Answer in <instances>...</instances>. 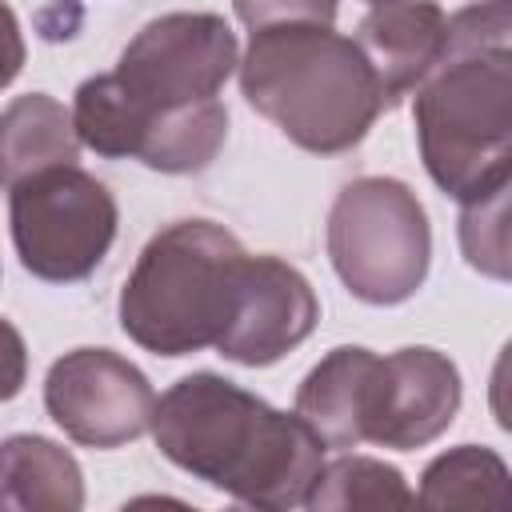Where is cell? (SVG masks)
Returning a JSON list of instances; mask_svg holds the SVG:
<instances>
[{
    "label": "cell",
    "mask_w": 512,
    "mask_h": 512,
    "mask_svg": "<svg viewBox=\"0 0 512 512\" xmlns=\"http://www.w3.org/2000/svg\"><path fill=\"white\" fill-rule=\"evenodd\" d=\"M508 496V464L480 444H460L436 456L424 476L416 500L428 508H504Z\"/></svg>",
    "instance_id": "15"
},
{
    "label": "cell",
    "mask_w": 512,
    "mask_h": 512,
    "mask_svg": "<svg viewBox=\"0 0 512 512\" xmlns=\"http://www.w3.org/2000/svg\"><path fill=\"white\" fill-rule=\"evenodd\" d=\"M316 512L336 508H408L416 504V492L404 484L400 468L372 460V456H340L320 468L308 500Z\"/></svg>",
    "instance_id": "16"
},
{
    "label": "cell",
    "mask_w": 512,
    "mask_h": 512,
    "mask_svg": "<svg viewBox=\"0 0 512 512\" xmlns=\"http://www.w3.org/2000/svg\"><path fill=\"white\" fill-rule=\"evenodd\" d=\"M328 256L356 300L376 308L404 304L428 276V212L404 180L360 176L328 212Z\"/></svg>",
    "instance_id": "6"
},
{
    "label": "cell",
    "mask_w": 512,
    "mask_h": 512,
    "mask_svg": "<svg viewBox=\"0 0 512 512\" xmlns=\"http://www.w3.org/2000/svg\"><path fill=\"white\" fill-rule=\"evenodd\" d=\"M236 16L256 32L272 24H332L336 0H232Z\"/></svg>",
    "instance_id": "18"
},
{
    "label": "cell",
    "mask_w": 512,
    "mask_h": 512,
    "mask_svg": "<svg viewBox=\"0 0 512 512\" xmlns=\"http://www.w3.org/2000/svg\"><path fill=\"white\" fill-rule=\"evenodd\" d=\"M320 304L300 268L280 256H248L236 312L216 352L244 368H264L312 336Z\"/></svg>",
    "instance_id": "9"
},
{
    "label": "cell",
    "mask_w": 512,
    "mask_h": 512,
    "mask_svg": "<svg viewBox=\"0 0 512 512\" xmlns=\"http://www.w3.org/2000/svg\"><path fill=\"white\" fill-rule=\"evenodd\" d=\"M236 68L244 100L316 156L356 148L384 112L364 52L332 24L256 28Z\"/></svg>",
    "instance_id": "4"
},
{
    "label": "cell",
    "mask_w": 512,
    "mask_h": 512,
    "mask_svg": "<svg viewBox=\"0 0 512 512\" xmlns=\"http://www.w3.org/2000/svg\"><path fill=\"white\" fill-rule=\"evenodd\" d=\"M376 368V352L344 344L332 348L296 388V416L320 436L324 448H356L368 440Z\"/></svg>",
    "instance_id": "12"
},
{
    "label": "cell",
    "mask_w": 512,
    "mask_h": 512,
    "mask_svg": "<svg viewBox=\"0 0 512 512\" xmlns=\"http://www.w3.org/2000/svg\"><path fill=\"white\" fill-rule=\"evenodd\" d=\"M0 508L8 512L84 508V472L76 456L48 436L0 440Z\"/></svg>",
    "instance_id": "13"
},
{
    "label": "cell",
    "mask_w": 512,
    "mask_h": 512,
    "mask_svg": "<svg viewBox=\"0 0 512 512\" xmlns=\"http://www.w3.org/2000/svg\"><path fill=\"white\" fill-rule=\"evenodd\" d=\"M444 28L448 12L436 0H380L356 24L352 40L380 84L384 112L420 88L444 48Z\"/></svg>",
    "instance_id": "11"
},
{
    "label": "cell",
    "mask_w": 512,
    "mask_h": 512,
    "mask_svg": "<svg viewBox=\"0 0 512 512\" xmlns=\"http://www.w3.org/2000/svg\"><path fill=\"white\" fill-rule=\"evenodd\" d=\"M152 436L188 476L272 512L308 500L328 452L296 412L288 416L216 372L176 380L156 400Z\"/></svg>",
    "instance_id": "1"
},
{
    "label": "cell",
    "mask_w": 512,
    "mask_h": 512,
    "mask_svg": "<svg viewBox=\"0 0 512 512\" xmlns=\"http://www.w3.org/2000/svg\"><path fill=\"white\" fill-rule=\"evenodd\" d=\"M248 252L212 220H176L160 228L120 288V328L156 356L216 348L224 336Z\"/></svg>",
    "instance_id": "5"
},
{
    "label": "cell",
    "mask_w": 512,
    "mask_h": 512,
    "mask_svg": "<svg viewBox=\"0 0 512 512\" xmlns=\"http://www.w3.org/2000/svg\"><path fill=\"white\" fill-rule=\"evenodd\" d=\"M508 184L480 196L464 200L460 212V248L468 264L492 280H508Z\"/></svg>",
    "instance_id": "17"
},
{
    "label": "cell",
    "mask_w": 512,
    "mask_h": 512,
    "mask_svg": "<svg viewBox=\"0 0 512 512\" xmlns=\"http://www.w3.org/2000/svg\"><path fill=\"white\" fill-rule=\"evenodd\" d=\"M44 408L68 440L120 448L152 428L156 392L132 360L108 348H76L48 368Z\"/></svg>",
    "instance_id": "8"
},
{
    "label": "cell",
    "mask_w": 512,
    "mask_h": 512,
    "mask_svg": "<svg viewBox=\"0 0 512 512\" xmlns=\"http://www.w3.org/2000/svg\"><path fill=\"white\" fill-rule=\"evenodd\" d=\"M24 380H28V348H24V336L8 320H0V404L12 400V396H20Z\"/></svg>",
    "instance_id": "19"
},
{
    "label": "cell",
    "mask_w": 512,
    "mask_h": 512,
    "mask_svg": "<svg viewBox=\"0 0 512 512\" xmlns=\"http://www.w3.org/2000/svg\"><path fill=\"white\" fill-rule=\"evenodd\" d=\"M112 192L76 164L44 168L8 188V224L20 264L48 284L96 272L116 240Z\"/></svg>",
    "instance_id": "7"
},
{
    "label": "cell",
    "mask_w": 512,
    "mask_h": 512,
    "mask_svg": "<svg viewBox=\"0 0 512 512\" xmlns=\"http://www.w3.org/2000/svg\"><path fill=\"white\" fill-rule=\"evenodd\" d=\"M460 368L436 348H400L380 356L368 444L412 452L432 444L460 412Z\"/></svg>",
    "instance_id": "10"
},
{
    "label": "cell",
    "mask_w": 512,
    "mask_h": 512,
    "mask_svg": "<svg viewBox=\"0 0 512 512\" xmlns=\"http://www.w3.org/2000/svg\"><path fill=\"white\" fill-rule=\"evenodd\" d=\"M240 64L236 32L216 12H168L148 20L116 68L88 76L72 100V128L84 148L108 160H136L144 128L176 108L216 100Z\"/></svg>",
    "instance_id": "3"
},
{
    "label": "cell",
    "mask_w": 512,
    "mask_h": 512,
    "mask_svg": "<svg viewBox=\"0 0 512 512\" xmlns=\"http://www.w3.org/2000/svg\"><path fill=\"white\" fill-rule=\"evenodd\" d=\"M368 4H380V0H368Z\"/></svg>",
    "instance_id": "21"
},
{
    "label": "cell",
    "mask_w": 512,
    "mask_h": 512,
    "mask_svg": "<svg viewBox=\"0 0 512 512\" xmlns=\"http://www.w3.org/2000/svg\"><path fill=\"white\" fill-rule=\"evenodd\" d=\"M420 160L452 200L508 184L512 160V0H476L448 16L444 48L412 104Z\"/></svg>",
    "instance_id": "2"
},
{
    "label": "cell",
    "mask_w": 512,
    "mask_h": 512,
    "mask_svg": "<svg viewBox=\"0 0 512 512\" xmlns=\"http://www.w3.org/2000/svg\"><path fill=\"white\" fill-rule=\"evenodd\" d=\"M24 68V36L16 12L0 0V88H8Z\"/></svg>",
    "instance_id": "20"
},
{
    "label": "cell",
    "mask_w": 512,
    "mask_h": 512,
    "mask_svg": "<svg viewBox=\"0 0 512 512\" xmlns=\"http://www.w3.org/2000/svg\"><path fill=\"white\" fill-rule=\"evenodd\" d=\"M76 160H80V140L72 128V112L56 96L28 92L0 112V188L4 192L44 168L76 164Z\"/></svg>",
    "instance_id": "14"
}]
</instances>
